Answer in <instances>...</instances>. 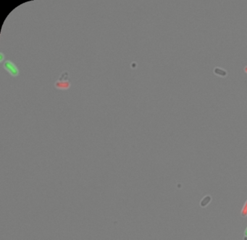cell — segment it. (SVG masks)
<instances>
[{
	"instance_id": "cell-1",
	"label": "cell",
	"mask_w": 247,
	"mask_h": 240,
	"mask_svg": "<svg viewBox=\"0 0 247 240\" xmlns=\"http://www.w3.org/2000/svg\"><path fill=\"white\" fill-rule=\"evenodd\" d=\"M54 87L56 89L59 90H68L71 87L68 71L62 72L59 78L54 82Z\"/></svg>"
},
{
	"instance_id": "cell-4",
	"label": "cell",
	"mask_w": 247,
	"mask_h": 240,
	"mask_svg": "<svg viewBox=\"0 0 247 240\" xmlns=\"http://www.w3.org/2000/svg\"><path fill=\"white\" fill-rule=\"evenodd\" d=\"M0 56H1V59H0V62H2L3 60H4V54L3 53H0Z\"/></svg>"
},
{
	"instance_id": "cell-6",
	"label": "cell",
	"mask_w": 247,
	"mask_h": 240,
	"mask_svg": "<svg viewBox=\"0 0 247 240\" xmlns=\"http://www.w3.org/2000/svg\"><path fill=\"white\" fill-rule=\"evenodd\" d=\"M244 234H245V236H247V228L246 229V230H245V232H244Z\"/></svg>"
},
{
	"instance_id": "cell-3",
	"label": "cell",
	"mask_w": 247,
	"mask_h": 240,
	"mask_svg": "<svg viewBox=\"0 0 247 240\" xmlns=\"http://www.w3.org/2000/svg\"><path fill=\"white\" fill-rule=\"evenodd\" d=\"M241 215L243 217H246L247 216V200L245 202L244 205H243V208L241 210Z\"/></svg>"
},
{
	"instance_id": "cell-5",
	"label": "cell",
	"mask_w": 247,
	"mask_h": 240,
	"mask_svg": "<svg viewBox=\"0 0 247 240\" xmlns=\"http://www.w3.org/2000/svg\"><path fill=\"white\" fill-rule=\"evenodd\" d=\"M243 71H244V72L246 73V74H247V65L243 67Z\"/></svg>"
},
{
	"instance_id": "cell-7",
	"label": "cell",
	"mask_w": 247,
	"mask_h": 240,
	"mask_svg": "<svg viewBox=\"0 0 247 240\" xmlns=\"http://www.w3.org/2000/svg\"><path fill=\"white\" fill-rule=\"evenodd\" d=\"M243 240H247V236H245V237L243 238Z\"/></svg>"
},
{
	"instance_id": "cell-2",
	"label": "cell",
	"mask_w": 247,
	"mask_h": 240,
	"mask_svg": "<svg viewBox=\"0 0 247 240\" xmlns=\"http://www.w3.org/2000/svg\"><path fill=\"white\" fill-rule=\"evenodd\" d=\"M3 68L9 72L12 77H17L19 75V70L14 62L10 60H6L3 63Z\"/></svg>"
}]
</instances>
